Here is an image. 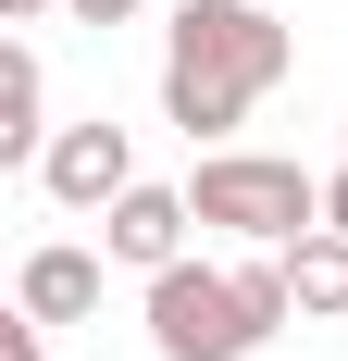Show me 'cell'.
I'll list each match as a JSON object with an SVG mask.
<instances>
[{
	"instance_id": "cell-1",
	"label": "cell",
	"mask_w": 348,
	"mask_h": 361,
	"mask_svg": "<svg viewBox=\"0 0 348 361\" xmlns=\"http://www.w3.org/2000/svg\"><path fill=\"white\" fill-rule=\"evenodd\" d=\"M299 63V25L261 13V0H174L162 25V125L187 149H237V125L286 87Z\"/></svg>"
},
{
	"instance_id": "cell-2",
	"label": "cell",
	"mask_w": 348,
	"mask_h": 361,
	"mask_svg": "<svg viewBox=\"0 0 348 361\" xmlns=\"http://www.w3.org/2000/svg\"><path fill=\"white\" fill-rule=\"evenodd\" d=\"M299 324V287H286V250H249V262H174L149 274V349L162 361H261L274 336Z\"/></svg>"
},
{
	"instance_id": "cell-3",
	"label": "cell",
	"mask_w": 348,
	"mask_h": 361,
	"mask_svg": "<svg viewBox=\"0 0 348 361\" xmlns=\"http://www.w3.org/2000/svg\"><path fill=\"white\" fill-rule=\"evenodd\" d=\"M211 237H237V250H299L323 224V175L311 162H286V149H199V175H187Z\"/></svg>"
},
{
	"instance_id": "cell-4",
	"label": "cell",
	"mask_w": 348,
	"mask_h": 361,
	"mask_svg": "<svg viewBox=\"0 0 348 361\" xmlns=\"http://www.w3.org/2000/svg\"><path fill=\"white\" fill-rule=\"evenodd\" d=\"M37 187H50V200H63V212H112V200H125V187H137V137H125V125H112V112H75L63 137L37 149Z\"/></svg>"
},
{
	"instance_id": "cell-5",
	"label": "cell",
	"mask_w": 348,
	"mask_h": 361,
	"mask_svg": "<svg viewBox=\"0 0 348 361\" xmlns=\"http://www.w3.org/2000/svg\"><path fill=\"white\" fill-rule=\"evenodd\" d=\"M187 224H199V200H187V187H125V200H112L100 212V250L125 262V274H174V262H187Z\"/></svg>"
},
{
	"instance_id": "cell-6",
	"label": "cell",
	"mask_w": 348,
	"mask_h": 361,
	"mask_svg": "<svg viewBox=\"0 0 348 361\" xmlns=\"http://www.w3.org/2000/svg\"><path fill=\"white\" fill-rule=\"evenodd\" d=\"M100 262L112 250H75V237H50V250H25V274H13V312H37V324L63 336L100 312Z\"/></svg>"
},
{
	"instance_id": "cell-7",
	"label": "cell",
	"mask_w": 348,
	"mask_h": 361,
	"mask_svg": "<svg viewBox=\"0 0 348 361\" xmlns=\"http://www.w3.org/2000/svg\"><path fill=\"white\" fill-rule=\"evenodd\" d=\"M50 137H63V125H50V75H37V50L13 37V50H0V162L37 175V149H50Z\"/></svg>"
},
{
	"instance_id": "cell-8",
	"label": "cell",
	"mask_w": 348,
	"mask_h": 361,
	"mask_svg": "<svg viewBox=\"0 0 348 361\" xmlns=\"http://www.w3.org/2000/svg\"><path fill=\"white\" fill-rule=\"evenodd\" d=\"M286 287H299V312H348V237L336 224H311V237L286 250Z\"/></svg>"
},
{
	"instance_id": "cell-9",
	"label": "cell",
	"mask_w": 348,
	"mask_h": 361,
	"mask_svg": "<svg viewBox=\"0 0 348 361\" xmlns=\"http://www.w3.org/2000/svg\"><path fill=\"white\" fill-rule=\"evenodd\" d=\"M0 361H50V324H37V312H13V324H0Z\"/></svg>"
},
{
	"instance_id": "cell-10",
	"label": "cell",
	"mask_w": 348,
	"mask_h": 361,
	"mask_svg": "<svg viewBox=\"0 0 348 361\" xmlns=\"http://www.w3.org/2000/svg\"><path fill=\"white\" fill-rule=\"evenodd\" d=\"M63 13H75V25H137L149 0H63Z\"/></svg>"
},
{
	"instance_id": "cell-11",
	"label": "cell",
	"mask_w": 348,
	"mask_h": 361,
	"mask_svg": "<svg viewBox=\"0 0 348 361\" xmlns=\"http://www.w3.org/2000/svg\"><path fill=\"white\" fill-rule=\"evenodd\" d=\"M323 224H336V237H348V162H336V175H323Z\"/></svg>"
},
{
	"instance_id": "cell-12",
	"label": "cell",
	"mask_w": 348,
	"mask_h": 361,
	"mask_svg": "<svg viewBox=\"0 0 348 361\" xmlns=\"http://www.w3.org/2000/svg\"><path fill=\"white\" fill-rule=\"evenodd\" d=\"M0 13H13V25H37V13H63V0H0Z\"/></svg>"
}]
</instances>
